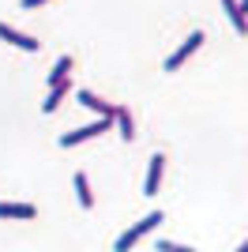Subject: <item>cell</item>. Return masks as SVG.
I'll list each match as a JSON object with an SVG mask.
<instances>
[{
    "label": "cell",
    "mask_w": 248,
    "mask_h": 252,
    "mask_svg": "<svg viewBox=\"0 0 248 252\" xmlns=\"http://www.w3.org/2000/svg\"><path fill=\"white\" fill-rule=\"evenodd\" d=\"M162 222H165V215H162V211H151L147 219H139V222H135V226H132V230H124L121 237H117L113 252H132V245H135V241H143L147 233H151V230H158Z\"/></svg>",
    "instance_id": "6da1fadb"
},
{
    "label": "cell",
    "mask_w": 248,
    "mask_h": 252,
    "mask_svg": "<svg viewBox=\"0 0 248 252\" xmlns=\"http://www.w3.org/2000/svg\"><path fill=\"white\" fill-rule=\"evenodd\" d=\"M113 128V117H98V121H91V125L83 128H72V132H64L61 136V147H75V143H87V139H98L102 132H109Z\"/></svg>",
    "instance_id": "7a4b0ae2"
},
{
    "label": "cell",
    "mask_w": 248,
    "mask_h": 252,
    "mask_svg": "<svg viewBox=\"0 0 248 252\" xmlns=\"http://www.w3.org/2000/svg\"><path fill=\"white\" fill-rule=\"evenodd\" d=\"M203 42H207V34H203V31H192L185 42H181V49L165 57V72H177V68H181V64H185V61H188V57H192V53H196Z\"/></svg>",
    "instance_id": "3957f363"
},
{
    "label": "cell",
    "mask_w": 248,
    "mask_h": 252,
    "mask_svg": "<svg viewBox=\"0 0 248 252\" xmlns=\"http://www.w3.org/2000/svg\"><path fill=\"white\" fill-rule=\"evenodd\" d=\"M0 42L15 45V49H27V53H38V49H41V42H38V38H31V34L15 31V27H8V23H0Z\"/></svg>",
    "instance_id": "277c9868"
},
{
    "label": "cell",
    "mask_w": 248,
    "mask_h": 252,
    "mask_svg": "<svg viewBox=\"0 0 248 252\" xmlns=\"http://www.w3.org/2000/svg\"><path fill=\"white\" fill-rule=\"evenodd\" d=\"M162 173H165V155H151V166H147V185H143V196H158L162 189Z\"/></svg>",
    "instance_id": "5b68a950"
},
{
    "label": "cell",
    "mask_w": 248,
    "mask_h": 252,
    "mask_svg": "<svg viewBox=\"0 0 248 252\" xmlns=\"http://www.w3.org/2000/svg\"><path fill=\"white\" fill-rule=\"evenodd\" d=\"M75 98H79L91 113H98V117H113V113H117V105H113V102H102L94 91H75Z\"/></svg>",
    "instance_id": "8992f818"
},
{
    "label": "cell",
    "mask_w": 248,
    "mask_h": 252,
    "mask_svg": "<svg viewBox=\"0 0 248 252\" xmlns=\"http://www.w3.org/2000/svg\"><path fill=\"white\" fill-rule=\"evenodd\" d=\"M0 219L31 222V219H38V207H34V203H0Z\"/></svg>",
    "instance_id": "52a82bcc"
},
{
    "label": "cell",
    "mask_w": 248,
    "mask_h": 252,
    "mask_svg": "<svg viewBox=\"0 0 248 252\" xmlns=\"http://www.w3.org/2000/svg\"><path fill=\"white\" fill-rule=\"evenodd\" d=\"M72 185H75V200H79V207L91 211V207H94V192H91V181H87V173H83V169H75Z\"/></svg>",
    "instance_id": "ba28073f"
},
{
    "label": "cell",
    "mask_w": 248,
    "mask_h": 252,
    "mask_svg": "<svg viewBox=\"0 0 248 252\" xmlns=\"http://www.w3.org/2000/svg\"><path fill=\"white\" fill-rule=\"evenodd\" d=\"M222 8H226V15H229V23H233V31L245 38L248 34V15L241 11V0H222Z\"/></svg>",
    "instance_id": "9c48e42d"
},
{
    "label": "cell",
    "mask_w": 248,
    "mask_h": 252,
    "mask_svg": "<svg viewBox=\"0 0 248 252\" xmlns=\"http://www.w3.org/2000/svg\"><path fill=\"white\" fill-rule=\"evenodd\" d=\"M113 125L121 128V139H124V143H132V139H135V121H132V109L117 105V113H113Z\"/></svg>",
    "instance_id": "30bf717a"
},
{
    "label": "cell",
    "mask_w": 248,
    "mask_h": 252,
    "mask_svg": "<svg viewBox=\"0 0 248 252\" xmlns=\"http://www.w3.org/2000/svg\"><path fill=\"white\" fill-rule=\"evenodd\" d=\"M72 68H75V61L64 53V57H57V64H53V72H49V87H57V83H68L72 79Z\"/></svg>",
    "instance_id": "8fae6325"
},
{
    "label": "cell",
    "mask_w": 248,
    "mask_h": 252,
    "mask_svg": "<svg viewBox=\"0 0 248 252\" xmlns=\"http://www.w3.org/2000/svg\"><path fill=\"white\" fill-rule=\"evenodd\" d=\"M68 94H72V79H68V83H57V87H49V98L41 102V109H45V113H57V109H61V102H64Z\"/></svg>",
    "instance_id": "7c38bea8"
},
{
    "label": "cell",
    "mask_w": 248,
    "mask_h": 252,
    "mask_svg": "<svg viewBox=\"0 0 248 252\" xmlns=\"http://www.w3.org/2000/svg\"><path fill=\"white\" fill-rule=\"evenodd\" d=\"M158 252H196L188 245H177V241H158Z\"/></svg>",
    "instance_id": "4fadbf2b"
},
{
    "label": "cell",
    "mask_w": 248,
    "mask_h": 252,
    "mask_svg": "<svg viewBox=\"0 0 248 252\" xmlns=\"http://www.w3.org/2000/svg\"><path fill=\"white\" fill-rule=\"evenodd\" d=\"M41 4H49V0H23V8H41Z\"/></svg>",
    "instance_id": "5bb4252c"
},
{
    "label": "cell",
    "mask_w": 248,
    "mask_h": 252,
    "mask_svg": "<svg viewBox=\"0 0 248 252\" xmlns=\"http://www.w3.org/2000/svg\"><path fill=\"white\" fill-rule=\"evenodd\" d=\"M237 252H248V237H245V241H241V249Z\"/></svg>",
    "instance_id": "9a60e30c"
},
{
    "label": "cell",
    "mask_w": 248,
    "mask_h": 252,
    "mask_svg": "<svg viewBox=\"0 0 248 252\" xmlns=\"http://www.w3.org/2000/svg\"><path fill=\"white\" fill-rule=\"evenodd\" d=\"M241 11H245V15H248V0H241Z\"/></svg>",
    "instance_id": "2e32d148"
}]
</instances>
